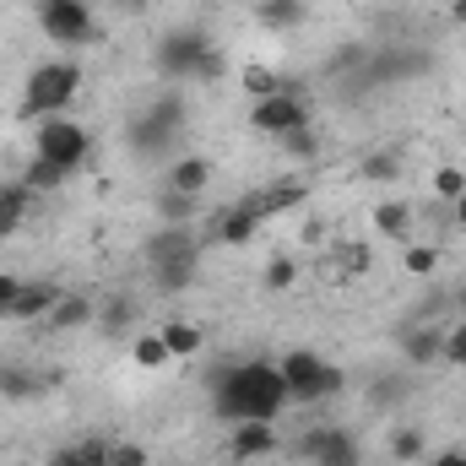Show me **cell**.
<instances>
[{
    "instance_id": "1",
    "label": "cell",
    "mask_w": 466,
    "mask_h": 466,
    "mask_svg": "<svg viewBox=\"0 0 466 466\" xmlns=\"http://www.w3.org/2000/svg\"><path fill=\"white\" fill-rule=\"evenodd\" d=\"M212 401H218V418L228 423H277L293 390L277 363H228L212 380Z\"/></svg>"
},
{
    "instance_id": "2",
    "label": "cell",
    "mask_w": 466,
    "mask_h": 466,
    "mask_svg": "<svg viewBox=\"0 0 466 466\" xmlns=\"http://www.w3.org/2000/svg\"><path fill=\"white\" fill-rule=\"evenodd\" d=\"M76 93H82V66H76V60H44V66L27 76L16 115L22 119L66 115V104H76Z\"/></svg>"
},
{
    "instance_id": "3",
    "label": "cell",
    "mask_w": 466,
    "mask_h": 466,
    "mask_svg": "<svg viewBox=\"0 0 466 466\" xmlns=\"http://www.w3.org/2000/svg\"><path fill=\"white\" fill-rule=\"evenodd\" d=\"M87 152H93V141H87V130H82L76 119H66V115L38 119V130H33V157L60 163V168L76 174V168L87 163Z\"/></svg>"
},
{
    "instance_id": "4",
    "label": "cell",
    "mask_w": 466,
    "mask_h": 466,
    "mask_svg": "<svg viewBox=\"0 0 466 466\" xmlns=\"http://www.w3.org/2000/svg\"><path fill=\"white\" fill-rule=\"evenodd\" d=\"M38 27H44L60 49H82V44L98 38V22H93V5H87V0H44Z\"/></svg>"
},
{
    "instance_id": "5",
    "label": "cell",
    "mask_w": 466,
    "mask_h": 466,
    "mask_svg": "<svg viewBox=\"0 0 466 466\" xmlns=\"http://www.w3.org/2000/svg\"><path fill=\"white\" fill-rule=\"evenodd\" d=\"M249 125L260 130V136H288L293 125H309V104L299 98V93H277V98H260L255 109H249Z\"/></svg>"
},
{
    "instance_id": "6",
    "label": "cell",
    "mask_w": 466,
    "mask_h": 466,
    "mask_svg": "<svg viewBox=\"0 0 466 466\" xmlns=\"http://www.w3.org/2000/svg\"><path fill=\"white\" fill-rule=\"evenodd\" d=\"M277 369H282L293 401H320V374H326V358L320 352L299 348V352H288V358H277Z\"/></svg>"
},
{
    "instance_id": "7",
    "label": "cell",
    "mask_w": 466,
    "mask_h": 466,
    "mask_svg": "<svg viewBox=\"0 0 466 466\" xmlns=\"http://www.w3.org/2000/svg\"><path fill=\"white\" fill-rule=\"evenodd\" d=\"M304 456L315 466H358L363 461L358 445H352V434H342V429H309L304 434Z\"/></svg>"
},
{
    "instance_id": "8",
    "label": "cell",
    "mask_w": 466,
    "mask_h": 466,
    "mask_svg": "<svg viewBox=\"0 0 466 466\" xmlns=\"http://www.w3.org/2000/svg\"><path fill=\"white\" fill-rule=\"evenodd\" d=\"M185 260H201V244L190 228H163L147 238V266H185Z\"/></svg>"
},
{
    "instance_id": "9",
    "label": "cell",
    "mask_w": 466,
    "mask_h": 466,
    "mask_svg": "<svg viewBox=\"0 0 466 466\" xmlns=\"http://www.w3.org/2000/svg\"><path fill=\"white\" fill-rule=\"evenodd\" d=\"M207 38L201 33H190V27H179L163 49H157V60H163V71H174V76H196L201 71V60H207Z\"/></svg>"
},
{
    "instance_id": "10",
    "label": "cell",
    "mask_w": 466,
    "mask_h": 466,
    "mask_svg": "<svg viewBox=\"0 0 466 466\" xmlns=\"http://www.w3.org/2000/svg\"><path fill=\"white\" fill-rule=\"evenodd\" d=\"M55 299H60V282H22V293L5 309V320H49Z\"/></svg>"
},
{
    "instance_id": "11",
    "label": "cell",
    "mask_w": 466,
    "mask_h": 466,
    "mask_svg": "<svg viewBox=\"0 0 466 466\" xmlns=\"http://www.w3.org/2000/svg\"><path fill=\"white\" fill-rule=\"evenodd\" d=\"M255 201V212L260 218H277V212H293V207H304L309 201V185L304 179H277V185H266L260 196H249Z\"/></svg>"
},
{
    "instance_id": "12",
    "label": "cell",
    "mask_w": 466,
    "mask_h": 466,
    "mask_svg": "<svg viewBox=\"0 0 466 466\" xmlns=\"http://www.w3.org/2000/svg\"><path fill=\"white\" fill-rule=\"evenodd\" d=\"M277 451V423H233V456L238 461H260Z\"/></svg>"
},
{
    "instance_id": "13",
    "label": "cell",
    "mask_w": 466,
    "mask_h": 466,
    "mask_svg": "<svg viewBox=\"0 0 466 466\" xmlns=\"http://www.w3.org/2000/svg\"><path fill=\"white\" fill-rule=\"evenodd\" d=\"M238 87H244V98H249V104H260V98H277V93H293V87H288V82H282V76H277L266 60H249V66L238 71Z\"/></svg>"
},
{
    "instance_id": "14",
    "label": "cell",
    "mask_w": 466,
    "mask_h": 466,
    "mask_svg": "<svg viewBox=\"0 0 466 466\" xmlns=\"http://www.w3.org/2000/svg\"><path fill=\"white\" fill-rule=\"evenodd\" d=\"M27 207H33V190H27L22 179L0 185V238H11V233L27 223Z\"/></svg>"
},
{
    "instance_id": "15",
    "label": "cell",
    "mask_w": 466,
    "mask_h": 466,
    "mask_svg": "<svg viewBox=\"0 0 466 466\" xmlns=\"http://www.w3.org/2000/svg\"><path fill=\"white\" fill-rule=\"evenodd\" d=\"M87 320H98V304H93L87 293H60L55 309H49V326H60V331H76V326H87Z\"/></svg>"
},
{
    "instance_id": "16",
    "label": "cell",
    "mask_w": 466,
    "mask_h": 466,
    "mask_svg": "<svg viewBox=\"0 0 466 466\" xmlns=\"http://www.w3.org/2000/svg\"><path fill=\"white\" fill-rule=\"evenodd\" d=\"M157 337L168 342V352H174V358H196V352L207 348L201 326H196V320H179V315H168V320L157 326Z\"/></svg>"
},
{
    "instance_id": "17",
    "label": "cell",
    "mask_w": 466,
    "mask_h": 466,
    "mask_svg": "<svg viewBox=\"0 0 466 466\" xmlns=\"http://www.w3.org/2000/svg\"><path fill=\"white\" fill-rule=\"evenodd\" d=\"M260 223H266V218L255 212V201H238L233 212H223V218H218V238H223V244H249Z\"/></svg>"
},
{
    "instance_id": "18",
    "label": "cell",
    "mask_w": 466,
    "mask_h": 466,
    "mask_svg": "<svg viewBox=\"0 0 466 466\" xmlns=\"http://www.w3.org/2000/svg\"><path fill=\"white\" fill-rule=\"evenodd\" d=\"M412 223H418V212H412L407 201H380V207H374V233H385V238H396V244L412 238Z\"/></svg>"
},
{
    "instance_id": "19",
    "label": "cell",
    "mask_w": 466,
    "mask_h": 466,
    "mask_svg": "<svg viewBox=\"0 0 466 466\" xmlns=\"http://www.w3.org/2000/svg\"><path fill=\"white\" fill-rule=\"evenodd\" d=\"M212 185V163L207 157H179L168 168V190H185V196H201Z\"/></svg>"
},
{
    "instance_id": "20",
    "label": "cell",
    "mask_w": 466,
    "mask_h": 466,
    "mask_svg": "<svg viewBox=\"0 0 466 466\" xmlns=\"http://www.w3.org/2000/svg\"><path fill=\"white\" fill-rule=\"evenodd\" d=\"M196 207H201V196H185V190H157V218H163V228H190V218H196Z\"/></svg>"
},
{
    "instance_id": "21",
    "label": "cell",
    "mask_w": 466,
    "mask_h": 466,
    "mask_svg": "<svg viewBox=\"0 0 466 466\" xmlns=\"http://www.w3.org/2000/svg\"><path fill=\"white\" fill-rule=\"evenodd\" d=\"M440 342H445V331L412 326V331L401 337V352H407V363H440Z\"/></svg>"
},
{
    "instance_id": "22",
    "label": "cell",
    "mask_w": 466,
    "mask_h": 466,
    "mask_svg": "<svg viewBox=\"0 0 466 466\" xmlns=\"http://www.w3.org/2000/svg\"><path fill=\"white\" fill-rule=\"evenodd\" d=\"M104 456H109V440H82V445L55 451L44 466H104Z\"/></svg>"
},
{
    "instance_id": "23",
    "label": "cell",
    "mask_w": 466,
    "mask_h": 466,
    "mask_svg": "<svg viewBox=\"0 0 466 466\" xmlns=\"http://www.w3.org/2000/svg\"><path fill=\"white\" fill-rule=\"evenodd\" d=\"M255 16H260L266 27H299V22L309 16V5H304V0H266V5H255Z\"/></svg>"
},
{
    "instance_id": "24",
    "label": "cell",
    "mask_w": 466,
    "mask_h": 466,
    "mask_svg": "<svg viewBox=\"0 0 466 466\" xmlns=\"http://www.w3.org/2000/svg\"><path fill=\"white\" fill-rule=\"evenodd\" d=\"M71 179V168H60V163H44V157H33L27 168H22V185L27 190H60Z\"/></svg>"
},
{
    "instance_id": "25",
    "label": "cell",
    "mask_w": 466,
    "mask_h": 466,
    "mask_svg": "<svg viewBox=\"0 0 466 466\" xmlns=\"http://www.w3.org/2000/svg\"><path fill=\"white\" fill-rule=\"evenodd\" d=\"M130 358H136L141 369H168V363H174V352H168V342H163L157 331H141L136 348H130Z\"/></svg>"
},
{
    "instance_id": "26",
    "label": "cell",
    "mask_w": 466,
    "mask_h": 466,
    "mask_svg": "<svg viewBox=\"0 0 466 466\" xmlns=\"http://www.w3.org/2000/svg\"><path fill=\"white\" fill-rule=\"evenodd\" d=\"M130 320H136V299H130V293H115V299H104V309H98V326H104L109 337H119Z\"/></svg>"
},
{
    "instance_id": "27",
    "label": "cell",
    "mask_w": 466,
    "mask_h": 466,
    "mask_svg": "<svg viewBox=\"0 0 466 466\" xmlns=\"http://www.w3.org/2000/svg\"><path fill=\"white\" fill-rule=\"evenodd\" d=\"M358 174L374 179V185H396V179H401V157H396V152H369V157L358 163Z\"/></svg>"
},
{
    "instance_id": "28",
    "label": "cell",
    "mask_w": 466,
    "mask_h": 466,
    "mask_svg": "<svg viewBox=\"0 0 466 466\" xmlns=\"http://www.w3.org/2000/svg\"><path fill=\"white\" fill-rule=\"evenodd\" d=\"M38 390H44V380H33L27 369H5V363H0V396L27 401V396H38Z\"/></svg>"
},
{
    "instance_id": "29",
    "label": "cell",
    "mask_w": 466,
    "mask_h": 466,
    "mask_svg": "<svg viewBox=\"0 0 466 466\" xmlns=\"http://www.w3.org/2000/svg\"><path fill=\"white\" fill-rule=\"evenodd\" d=\"M440 363H456V369H466V315L445 331V342H440Z\"/></svg>"
},
{
    "instance_id": "30",
    "label": "cell",
    "mask_w": 466,
    "mask_h": 466,
    "mask_svg": "<svg viewBox=\"0 0 466 466\" xmlns=\"http://www.w3.org/2000/svg\"><path fill=\"white\" fill-rule=\"evenodd\" d=\"M401 266H407V277H429L440 266V249L434 244H407V260Z\"/></svg>"
},
{
    "instance_id": "31",
    "label": "cell",
    "mask_w": 466,
    "mask_h": 466,
    "mask_svg": "<svg viewBox=\"0 0 466 466\" xmlns=\"http://www.w3.org/2000/svg\"><path fill=\"white\" fill-rule=\"evenodd\" d=\"M152 277H157V288H163V293H179V288H190V282H196V260H185V266H157Z\"/></svg>"
},
{
    "instance_id": "32",
    "label": "cell",
    "mask_w": 466,
    "mask_h": 466,
    "mask_svg": "<svg viewBox=\"0 0 466 466\" xmlns=\"http://www.w3.org/2000/svg\"><path fill=\"white\" fill-rule=\"evenodd\" d=\"M104 466H147V451L136 445V440H109V456Z\"/></svg>"
},
{
    "instance_id": "33",
    "label": "cell",
    "mask_w": 466,
    "mask_h": 466,
    "mask_svg": "<svg viewBox=\"0 0 466 466\" xmlns=\"http://www.w3.org/2000/svg\"><path fill=\"white\" fill-rule=\"evenodd\" d=\"M277 147L293 152V157H309V152H315V130H309V125H293L288 136H277Z\"/></svg>"
},
{
    "instance_id": "34",
    "label": "cell",
    "mask_w": 466,
    "mask_h": 466,
    "mask_svg": "<svg viewBox=\"0 0 466 466\" xmlns=\"http://www.w3.org/2000/svg\"><path fill=\"white\" fill-rule=\"evenodd\" d=\"M337 260H342V271H348V277H363V271L374 266L369 244H342V249H337Z\"/></svg>"
},
{
    "instance_id": "35",
    "label": "cell",
    "mask_w": 466,
    "mask_h": 466,
    "mask_svg": "<svg viewBox=\"0 0 466 466\" xmlns=\"http://www.w3.org/2000/svg\"><path fill=\"white\" fill-rule=\"evenodd\" d=\"M461 190H466V174H461V168H440V174H434V196H440L445 207H451Z\"/></svg>"
},
{
    "instance_id": "36",
    "label": "cell",
    "mask_w": 466,
    "mask_h": 466,
    "mask_svg": "<svg viewBox=\"0 0 466 466\" xmlns=\"http://www.w3.org/2000/svg\"><path fill=\"white\" fill-rule=\"evenodd\" d=\"M418 451H423V434H418V429H401V434L390 440V456H396V461H412Z\"/></svg>"
},
{
    "instance_id": "37",
    "label": "cell",
    "mask_w": 466,
    "mask_h": 466,
    "mask_svg": "<svg viewBox=\"0 0 466 466\" xmlns=\"http://www.w3.org/2000/svg\"><path fill=\"white\" fill-rule=\"evenodd\" d=\"M266 282H271V288H293V282H299V266L282 255V260H271V266H266Z\"/></svg>"
},
{
    "instance_id": "38",
    "label": "cell",
    "mask_w": 466,
    "mask_h": 466,
    "mask_svg": "<svg viewBox=\"0 0 466 466\" xmlns=\"http://www.w3.org/2000/svg\"><path fill=\"white\" fill-rule=\"evenodd\" d=\"M16 293H22V277H11V271H0V315L16 304Z\"/></svg>"
},
{
    "instance_id": "39",
    "label": "cell",
    "mask_w": 466,
    "mask_h": 466,
    "mask_svg": "<svg viewBox=\"0 0 466 466\" xmlns=\"http://www.w3.org/2000/svg\"><path fill=\"white\" fill-rule=\"evenodd\" d=\"M299 238H304V244H326V218H309V223H304V233H299Z\"/></svg>"
},
{
    "instance_id": "40",
    "label": "cell",
    "mask_w": 466,
    "mask_h": 466,
    "mask_svg": "<svg viewBox=\"0 0 466 466\" xmlns=\"http://www.w3.org/2000/svg\"><path fill=\"white\" fill-rule=\"evenodd\" d=\"M451 223H456V228H466V190L451 201Z\"/></svg>"
},
{
    "instance_id": "41",
    "label": "cell",
    "mask_w": 466,
    "mask_h": 466,
    "mask_svg": "<svg viewBox=\"0 0 466 466\" xmlns=\"http://www.w3.org/2000/svg\"><path fill=\"white\" fill-rule=\"evenodd\" d=\"M451 22H461L466 27V0H451Z\"/></svg>"
},
{
    "instance_id": "42",
    "label": "cell",
    "mask_w": 466,
    "mask_h": 466,
    "mask_svg": "<svg viewBox=\"0 0 466 466\" xmlns=\"http://www.w3.org/2000/svg\"><path fill=\"white\" fill-rule=\"evenodd\" d=\"M434 466H466V456H440Z\"/></svg>"
},
{
    "instance_id": "43",
    "label": "cell",
    "mask_w": 466,
    "mask_h": 466,
    "mask_svg": "<svg viewBox=\"0 0 466 466\" xmlns=\"http://www.w3.org/2000/svg\"><path fill=\"white\" fill-rule=\"evenodd\" d=\"M461 309H466V293H461Z\"/></svg>"
},
{
    "instance_id": "44",
    "label": "cell",
    "mask_w": 466,
    "mask_h": 466,
    "mask_svg": "<svg viewBox=\"0 0 466 466\" xmlns=\"http://www.w3.org/2000/svg\"><path fill=\"white\" fill-rule=\"evenodd\" d=\"M255 5H266V0H255Z\"/></svg>"
}]
</instances>
